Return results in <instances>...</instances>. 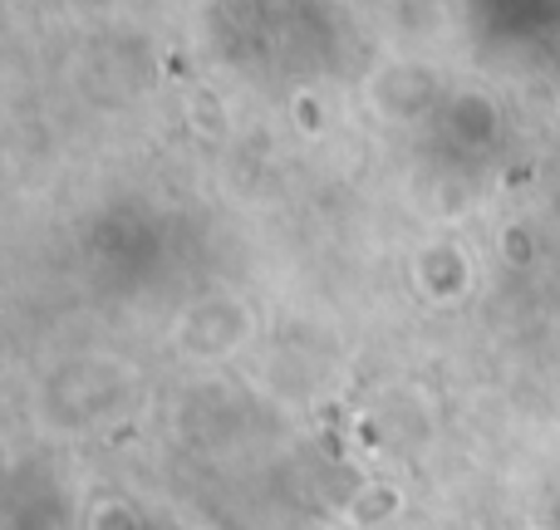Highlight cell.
Masks as SVG:
<instances>
[{"label": "cell", "instance_id": "cell-2", "mask_svg": "<svg viewBox=\"0 0 560 530\" xmlns=\"http://www.w3.org/2000/svg\"><path fill=\"white\" fill-rule=\"evenodd\" d=\"M295 118L305 133H319V128H325V108H319L315 94H295Z\"/></svg>", "mask_w": 560, "mask_h": 530}, {"label": "cell", "instance_id": "cell-1", "mask_svg": "<svg viewBox=\"0 0 560 530\" xmlns=\"http://www.w3.org/2000/svg\"><path fill=\"white\" fill-rule=\"evenodd\" d=\"M447 123H453L457 143H492V138H497V108H492V98H487L482 89H472V94H457L453 98Z\"/></svg>", "mask_w": 560, "mask_h": 530}]
</instances>
